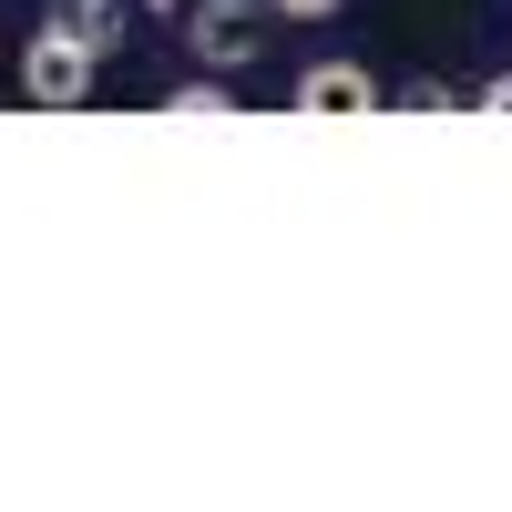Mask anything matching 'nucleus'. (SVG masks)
<instances>
[{
	"instance_id": "1",
	"label": "nucleus",
	"mask_w": 512,
	"mask_h": 512,
	"mask_svg": "<svg viewBox=\"0 0 512 512\" xmlns=\"http://www.w3.org/2000/svg\"><path fill=\"white\" fill-rule=\"evenodd\" d=\"M93 72H103V52H82V41L52 31V21L21 41V103H41V113H82L93 103Z\"/></svg>"
},
{
	"instance_id": "2",
	"label": "nucleus",
	"mask_w": 512,
	"mask_h": 512,
	"mask_svg": "<svg viewBox=\"0 0 512 512\" xmlns=\"http://www.w3.org/2000/svg\"><path fill=\"white\" fill-rule=\"evenodd\" d=\"M267 21H277L267 0H195V11H185V41H195L216 72H236V62L267 52Z\"/></svg>"
},
{
	"instance_id": "3",
	"label": "nucleus",
	"mask_w": 512,
	"mask_h": 512,
	"mask_svg": "<svg viewBox=\"0 0 512 512\" xmlns=\"http://www.w3.org/2000/svg\"><path fill=\"white\" fill-rule=\"evenodd\" d=\"M287 103H297V113H318V123H369V113L390 103V93H379V82H369L359 62H308Z\"/></svg>"
},
{
	"instance_id": "4",
	"label": "nucleus",
	"mask_w": 512,
	"mask_h": 512,
	"mask_svg": "<svg viewBox=\"0 0 512 512\" xmlns=\"http://www.w3.org/2000/svg\"><path fill=\"white\" fill-rule=\"evenodd\" d=\"M41 21H52V31H72L82 52H103V62L123 52V0H52Z\"/></svg>"
},
{
	"instance_id": "5",
	"label": "nucleus",
	"mask_w": 512,
	"mask_h": 512,
	"mask_svg": "<svg viewBox=\"0 0 512 512\" xmlns=\"http://www.w3.org/2000/svg\"><path fill=\"white\" fill-rule=\"evenodd\" d=\"M164 113H175V123H226V113H236V82H226V72H195V82L164 93Z\"/></svg>"
},
{
	"instance_id": "6",
	"label": "nucleus",
	"mask_w": 512,
	"mask_h": 512,
	"mask_svg": "<svg viewBox=\"0 0 512 512\" xmlns=\"http://www.w3.org/2000/svg\"><path fill=\"white\" fill-rule=\"evenodd\" d=\"M390 103H400V113H431V123H441V113H461V103H472V93H451L441 72H420V82H400Z\"/></svg>"
},
{
	"instance_id": "7",
	"label": "nucleus",
	"mask_w": 512,
	"mask_h": 512,
	"mask_svg": "<svg viewBox=\"0 0 512 512\" xmlns=\"http://www.w3.org/2000/svg\"><path fill=\"white\" fill-rule=\"evenodd\" d=\"M472 113H502V123H512V72H492V82H482V93H472Z\"/></svg>"
},
{
	"instance_id": "8",
	"label": "nucleus",
	"mask_w": 512,
	"mask_h": 512,
	"mask_svg": "<svg viewBox=\"0 0 512 512\" xmlns=\"http://www.w3.org/2000/svg\"><path fill=\"white\" fill-rule=\"evenodd\" d=\"M277 21H328V11H349V0H267Z\"/></svg>"
},
{
	"instance_id": "9",
	"label": "nucleus",
	"mask_w": 512,
	"mask_h": 512,
	"mask_svg": "<svg viewBox=\"0 0 512 512\" xmlns=\"http://www.w3.org/2000/svg\"><path fill=\"white\" fill-rule=\"evenodd\" d=\"M144 11H185V0H144Z\"/></svg>"
}]
</instances>
